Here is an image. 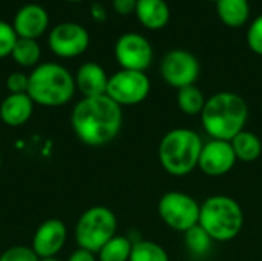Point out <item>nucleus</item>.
<instances>
[{"label": "nucleus", "mask_w": 262, "mask_h": 261, "mask_svg": "<svg viewBox=\"0 0 262 261\" xmlns=\"http://www.w3.org/2000/svg\"><path fill=\"white\" fill-rule=\"evenodd\" d=\"M123 125L121 106L107 95L83 97L72 109L71 126L88 146H104L117 138Z\"/></svg>", "instance_id": "obj_1"}, {"label": "nucleus", "mask_w": 262, "mask_h": 261, "mask_svg": "<svg viewBox=\"0 0 262 261\" xmlns=\"http://www.w3.org/2000/svg\"><path fill=\"white\" fill-rule=\"evenodd\" d=\"M249 118V106L246 100L229 91L216 92L207 98L201 112L204 131L216 140L230 142L235 135L244 131Z\"/></svg>", "instance_id": "obj_2"}, {"label": "nucleus", "mask_w": 262, "mask_h": 261, "mask_svg": "<svg viewBox=\"0 0 262 261\" xmlns=\"http://www.w3.org/2000/svg\"><path fill=\"white\" fill-rule=\"evenodd\" d=\"M75 89L74 75L58 63L37 65L29 74L28 95L35 105L46 108L63 106L72 100Z\"/></svg>", "instance_id": "obj_3"}, {"label": "nucleus", "mask_w": 262, "mask_h": 261, "mask_svg": "<svg viewBox=\"0 0 262 261\" xmlns=\"http://www.w3.org/2000/svg\"><path fill=\"white\" fill-rule=\"evenodd\" d=\"M203 149L201 137L187 128H177L163 135L158 145V160L173 177H184L198 168Z\"/></svg>", "instance_id": "obj_4"}, {"label": "nucleus", "mask_w": 262, "mask_h": 261, "mask_svg": "<svg viewBox=\"0 0 262 261\" xmlns=\"http://www.w3.org/2000/svg\"><path fill=\"white\" fill-rule=\"evenodd\" d=\"M244 225L239 203L229 195H212L201 205L200 226L213 242H230L236 238Z\"/></svg>", "instance_id": "obj_5"}, {"label": "nucleus", "mask_w": 262, "mask_h": 261, "mask_svg": "<svg viewBox=\"0 0 262 261\" xmlns=\"http://www.w3.org/2000/svg\"><path fill=\"white\" fill-rule=\"evenodd\" d=\"M117 226L114 211L106 206H92L80 215L75 225V242L78 248L97 254L117 235Z\"/></svg>", "instance_id": "obj_6"}, {"label": "nucleus", "mask_w": 262, "mask_h": 261, "mask_svg": "<svg viewBox=\"0 0 262 261\" xmlns=\"http://www.w3.org/2000/svg\"><path fill=\"white\" fill-rule=\"evenodd\" d=\"M201 205L189 194L170 191L158 200V215L170 229L187 232L200 225Z\"/></svg>", "instance_id": "obj_7"}, {"label": "nucleus", "mask_w": 262, "mask_h": 261, "mask_svg": "<svg viewBox=\"0 0 262 261\" xmlns=\"http://www.w3.org/2000/svg\"><path fill=\"white\" fill-rule=\"evenodd\" d=\"M150 92V80L146 72L121 69L109 77L106 95L120 106L140 105Z\"/></svg>", "instance_id": "obj_8"}, {"label": "nucleus", "mask_w": 262, "mask_h": 261, "mask_svg": "<svg viewBox=\"0 0 262 261\" xmlns=\"http://www.w3.org/2000/svg\"><path fill=\"white\" fill-rule=\"evenodd\" d=\"M160 71L167 85L181 89L195 85L200 77L201 66L192 52L184 49H173L164 55Z\"/></svg>", "instance_id": "obj_9"}, {"label": "nucleus", "mask_w": 262, "mask_h": 261, "mask_svg": "<svg viewBox=\"0 0 262 261\" xmlns=\"http://www.w3.org/2000/svg\"><path fill=\"white\" fill-rule=\"evenodd\" d=\"M114 52L121 69L129 71L144 72L154 60V49L150 42L137 32L123 34L117 40Z\"/></svg>", "instance_id": "obj_10"}, {"label": "nucleus", "mask_w": 262, "mask_h": 261, "mask_svg": "<svg viewBox=\"0 0 262 261\" xmlns=\"http://www.w3.org/2000/svg\"><path fill=\"white\" fill-rule=\"evenodd\" d=\"M89 32L84 26L72 22H64L52 28L49 32V48L61 58H74L81 55L89 48Z\"/></svg>", "instance_id": "obj_11"}, {"label": "nucleus", "mask_w": 262, "mask_h": 261, "mask_svg": "<svg viewBox=\"0 0 262 261\" xmlns=\"http://www.w3.org/2000/svg\"><path fill=\"white\" fill-rule=\"evenodd\" d=\"M236 162L230 142L212 138L203 145L198 168L207 177H223L233 169Z\"/></svg>", "instance_id": "obj_12"}, {"label": "nucleus", "mask_w": 262, "mask_h": 261, "mask_svg": "<svg viewBox=\"0 0 262 261\" xmlns=\"http://www.w3.org/2000/svg\"><path fill=\"white\" fill-rule=\"evenodd\" d=\"M66 225L58 218H49L35 229L31 248L38 258L57 257L66 243Z\"/></svg>", "instance_id": "obj_13"}, {"label": "nucleus", "mask_w": 262, "mask_h": 261, "mask_svg": "<svg viewBox=\"0 0 262 261\" xmlns=\"http://www.w3.org/2000/svg\"><path fill=\"white\" fill-rule=\"evenodd\" d=\"M48 26H49L48 11L37 3H28L21 6L12 20V28L18 38L37 40L46 32Z\"/></svg>", "instance_id": "obj_14"}, {"label": "nucleus", "mask_w": 262, "mask_h": 261, "mask_svg": "<svg viewBox=\"0 0 262 261\" xmlns=\"http://www.w3.org/2000/svg\"><path fill=\"white\" fill-rule=\"evenodd\" d=\"M75 88L83 94V97H98L106 95L109 77L104 68L95 62L83 63L75 74Z\"/></svg>", "instance_id": "obj_15"}, {"label": "nucleus", "mask_w": 262, "mask_h": 261, "mask_svg": "<svg viewBox=\"0 0 262 261\" xmlns=\"http://www.w3.org/2000/svg\"><path fill=\"white\" fill-rule=\"evenodd\" d=\"M34 105L28 94H9L0 103V118L6 126L20 128L32 117Z\"/></svg>", "instance_id": "obj_16"}, {"label": "nucleus", "mask_w": 262, "mask_h": 261, "mask_svg": "<svg viewBox=\"0 0 262 261\" xmlns=\"http://www.w3.org/2000/svg\"><path fill=\"white\" fill-rule=\"evenodd\" d=\"M135 15L144 28L161 29L169 23L170 9L164 0H138Z\"/></svg>", "instance_id": "obj_17"}, {"label": "nucleus", "mask_w": 262, "mask_h": 261, "mask_svg": "<svg viewBox=\"0 0 262 261\" xmlns=\"http://www.w3.org/2000/svg\"><path fill=\"white\" fill-rule=\"evenodd\" d=\"M216 12L224 25L239 28L250 17V3L249 0H218Z\"/></svg>", "instance_id": "obj_18"}, {"label": "nucleus", "mask_w": 262, "mask_h": 261, "mask_svg": "<svg viewBox=\"0 0 262 261\" xmlns=\"http://www.w3.org/2000/svg\"><path fill=\"white\" fill-rule=\"evenodd\" d=\"M230 145L233 148L236 160H239V162L252 163V162H256L261 157L262 142L255 132H250V131L244 129L230 140Z\"/></svg>", "instance_id": "obj_19"}, {"label": "nucleus", "mask_w": 262, "mask_h": 261, "mask_svg": "<svg viewBox=\"0 0 262 261\" xmlns=\"http://www.w3.org/2000/svg\"><path fill=\"white\" fill-rule=\"evenodd\" d=\"M207 98L204 97L203 91L196 88L195 85L186 86L178 89L177 94V103L183 114L186 115H201Z\"/></svg>", "instance_id": "obj_20"}, {"label": "nucleus", "mask_w": 262, "mask_h": 261, "mask_svg": "<svg viewBox=\"0 0 262 261\" xmlns=\"http://www.w3.org/2000/svg\"><path fill=\"white\" fill-rule=\"evenodd\" d=\"M132 242L127 237L115 235L98 252V261H129L132 252Z\"/></svg>", "instance_id": "obj_21"}, {"label": "nucleus", "mask_w": 262, "mask_h": 261, "mask_svg": "<svg viewBox=\"0 0 262 261\" xmlns=\"http://www.w3.org/2000/svg\"><path fill=\"white\" fill-rule=\"evenodd\" d=\"M11 57L14 58V62L18 66L32 68L38 63V60L41 57V49H40V45L37 43V40L18 38L12 49Z\"/></svg>", "instance_id": "obj_22"}, {"label": "nucleus", "mask_w": 262, "mask_h": 261, "mask_svg": "<svg viewBox=\"0 0 262 261\" xmlns=\"http://www.w3.org/2000/svg\"><path fill=\"white\" fill-rule=\"evenodd\" d=\"M129 261H169V255L158 243L143 240L134 243Z\"/></svg>", "instance_id": "obj_23"}, {"label": "nucleus", "mask_w": 262, "mask_h": 261, "mask_svg": "<svg viewBox=\"0 0 262 261\" xmlns=\"http://www.w3.org/2000/svg\"><path fill=\"white\" fill-rule=\"evenodd\" d=\"M184 243H186V248L192 254H195V255H204V254H207L210 251V246H212L213 240L198 225V226L189 229L187 232H184Z\"/></svg>", "instance_id": "obj_24"}, {"label": "nucleus", "mask_w": 262, "mask_h": 261, "mask_svg": "<svg viewBox=\"0 0 262 261\" xmlns=\"http://www.w3.org/2000/svg\"><path fill=\"white\" fill-rule=\"evenodd\" d=\"M18 37L11 23L0 20V58H5L12 54V49Z\"/></svg>", "instance_id": "obj_25"}, {"label": "nucleus", "mask_w": 262, "mask_h": 261, "mask_svg": "<svg viewBox=\"0 0 262 261\" xmlns=\"http://www.w3.org/2000/svg\"><path fill=\"white\" fill-rule=\"evenodd\" d=\"M0 261H38V257L31 246H12L0 255Z\"/></svg>", "instance_id": "obj_26"}, {"label": "nucleus", "mask_w": 262, "mask_h": 261, "mask_svg": "<svg viewBox=\"0 0 262 261\" xmlns=\"http://www.w3.org/2000/svg\"><path fill=\"white\" fill-rule=\"evenodd\" d=\"M247 45L255 54L262 55V14L252 22L247 31Z\"/></svg>", "instance_id": "obj_27"}, {"label": "nucleus", "mask_w": 262, "mask_h": 261, "mask_svg": "<svg viewBox=\"0 0 262 261\" xmlns=\"http://www.w3.org/2000/svg\"><path fill=\"white\" fill-rule=\"evenodd\" d=\"M29 75L23 72H12L6 77V88L9 94H28Z\"/></svg>", "instance_id": "obj_28"}, {"label": "nucleus", "mask_w": 262, "mask_h": 261, "mask_svg": "<svg viewBox=\"0 0 262 261\" xmlns=\"http://www.w3.org/2000/svg\"><path fill=\"white\" fill-rule=\"evenodd\" d=\"M137 2L138 0H112V6H114L115 12H118L121 15H129V14L135 12Z\"/></svg>", "instance_id": "obj_29"}, {"label": "nucleus", "mask_w": 262, "mask_h": 261, "mask_svg": "<svg viewBox=\"0 0 262 261\" xmlns=\"http://www.w3.org/2000/svg\"><path fill=\"white\" fill-rule=\"evenodd\" d=\"M68 261H97V258H95V254H94V252L78 248V249H75V251L69 255Z\"/></svg>", "instance_id": "obj_30"}, {"label": "nucleus", "mask_w": 262, "mask_h": 261, "mask_svg": "<svg viewBox=\"0 0 262 261\" xmlns=\"http://www.w3.org/2000/svg\"><path fill=\"white\" fill-rule=\"evenodd\" d=\"M91 17H92L95 22H98V23L104 22L106 17H107L106 8H104L101 3H92V5H91Z\"/></svg>", "instance_id": "obj_31"}, {"label": "nucleus", "mask_w": 262, "mask_h": 261, "mask_svg": "<svg viewBox=\"0 0 262 261\" xmlns=\"http://www.w3.org/2000/svg\"><path fill=\"white\" fill-rule=\"evenodd\" d=\"M38 261H60L57 257H49V258H38Z\"/></svg>", "instance_id": "obj_32"}, {"label": "nucleus", "mask_w": 262, "mask_h": 261, "mask_svg": "<svg viewBox=\"0 0 262 261\" xmlns=\"http://www.w3.org/2000/svg\"><path fill=\"white\" fill-rule=\"evenodd\" d=\"M66 2H81V0H66Z\"/></svg>", "instance_id": "obj_33"}, {"label": "nucleus", "mask_w": 262, "mask_h": 261, "mask_svg": "<svg viewBox=\"0 0 262 261\" xmlns=\"http://www.w3.org/2000/svg\"><path fill=\"white\" fill-rule=\"evenodd\" d=\"M209 2H213V3H218V0H209Z\"/></svg>", "instance_id": "obj_34"}, {"label": "nucleus", "mask_w": 262, "mask_h": 261, "mask_svg": "<svg viewBox=\"0 0 262 261\" xmlns=\"http://www.w3.org/2000/svg\"><path fill=\"white\" fill-rule=\"evenodd\" d=\"M0 168H2V157H0Z\"/></svg>", "instance_id": "obj_35"}]
</instances>
